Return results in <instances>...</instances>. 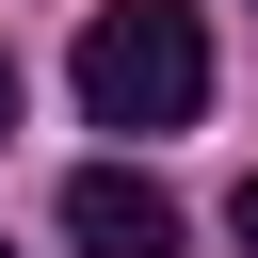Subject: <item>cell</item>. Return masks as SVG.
I'll list each match as a JSON object with an SVG mask.
<instances>
[{
    "label": "cell",
    "instance_id": "5b68a950",
    "mask_svg": "<svg viewBox=\"0 0 258 258\" xmlns=\"http://www.w3.org/2000/svg\"><path fill=\"white\" fill-rule=\"evenodd\" d=\"M0 258H16V242H0Z\"/></svg>",
    "mask_w": 258,
    "mask_h": 258
},
{
    "label": "cell",
    "instance_id": "277c9868",
    "mask_svg": "<svg viewBox=\"0 0 258 258\" xmlns=\"http://www.w3.org/2000/svg\"><path fill=\"white\" fill-rule=\"evenodd\" d=\"M0 145H16V48H0Z\"/></svg>",
    "mask_w": 258,
    "mask_h": 258
},
{
    "label": "cell",
    "instance_id": "7a4b0ae2",
    "mask_svg": "<svg viewBox=\"0 0 258 258\" xmlns=\"http://www.w3.org/2000/svg\"><path fill=\"white\" fill-rule=\"evenodd\" d=\"M64 242H81V258H177V194L129 177V161H81V177H64Z\"/></svg>",
    "mask_w": 258,
    "mask_h": 258
},
{
    "label": "cell",
    "instance_id": "6da1fadb",
    "mask_svg": "<svg viewBox=\"0 0 258 258\" xmlns=\"http://www.w3.org/2000/svg\"><path fill=\"white\" fill-rule=\"evenodd\" d=\"M81 113L97 129H194L210 113V32H194V0H97L81 16Z\"/></svg>",
    "mask_w": 258,
    "mask_h": 258
},
{
    "label": "cell",
    "instance_id": "3957f363",
    "mask_svg": "<svg viewBox=\"0 0 258 258\" xmlns=\"http://www.w3.org/2000/svg\"><path fill=\"white\" fill-rule=\"evenodd\" d=\"M226 242H242V258H258V177H242V194H226Z\"/></svg>",
    "mask_w": 258,
    "mask_h": 258
}]
</instances>
